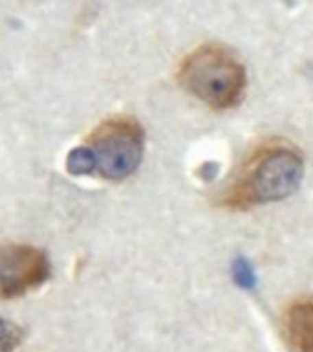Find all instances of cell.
Instances as JSON below:
<instances>
[{
    "label": "cell",
    "instance_id": "obj_1",
    "mask_svg": "<svg viewBox=\"0 0 313 352\" xmlns=\"http://www.w3.org/2000/svg\"><path fill=\"white\" fill-rule=\"evenodd\" d=\"M304 158L293 145L268 142L258 145L242 164L231 180L220 204L229 209H249L253 206L279 202L301 187Z\"/></svg>",
    "mask_w": 313,
    "mask_h": 352
},
{
    "label": "cell",
    "instance_id": "obj_2",
    "mask_svg": "<svg viewBox=\"0 0 313 352\" xmlns=\"http://www.w3.org/2000/svg\"><path fill=\"white\" fill-rule=\"evenodd\" d=\"M183 90L214 110L233 109L247 87L246 68L227 48L202 44L183 57L178 68Z\"/></svg>",
    "mask_w": 313,
    "mask_h": 352
},
{
    "label": "cell",
    "instance_id": "obj_3",
    "mask_svg": "<svg viewBox=\"0 0 313 352\" xmlns=\"http://www.w3.org/2000/svg\"><path fill=\"white\" fill-rule=\"evenodd\" d=\"M86 147L95 173L110 182H121L136 173L145 151V132L134 118H112L90 134Z\"/></svg>",
    "mask_w": 313,
    "mask_h": 352
},
{
    "label": "cell",
    "instance_id": "obj_4",
    "mask_svg": "<svg viewBox=\"0 0 313 352\" xmlns=\"http://www.w3.org/2000/svg\"><path fill=\"white\" fill-rule=\"evenodd\" d=\"M49 277L43 250L26 244H0V297L13 299L35 290Z\"/></svg>",
    "mask_w": 313,
    "mask_h": 352
},
{
    "label": "cell",
    "instance_id": "obj_5",
    "mask_svg": "<svg viewBox=\"0 0 313 352\" xmlns=\"http://www.w3.org/2000/svg\"><path fill=\"white\" fill-rule=\"evenodd\" d=\"M284 336L295 352H313V297H302L288 305Z\"/></svg>",
    "mask_w": 313,
    "mask_h": 352
},
{
    "label": "cell",
    "instance_id": "obj_6",
    "mask_svg": "<svg viewBox=\"0 0 313 352\" xmlns=\"http://www.w3.org/2000/svg\"><path fill=\"white\" fill-rule=\"evenodd\" d=\"M66 169L76 176L95 173V164H93V156L90 153V148L86 145H79V147L71 148L68 156H66Z\"/></svg>",
    "mask_w": 313,
    "mask_h": 352
},
{
    "label": "cell",
    "instance_id": "obj_7",
    "mask_svg": "<svg viewBox=\"0 0 313 352\" xmlns=\"http://www.w3.org/2000/svg\"><path fill=\"white\" fill-rule=\"evenodd\" d=\"M24 340V330L10 319L0 318V352H15Z\"/></svg>",
    "mask_w": 313,
    "mask_h": 352
},
{
    "label": "cell",
    "instance_id": "obj_8",
    "mask_svg": "<svg viewBox=\"0 0 313 352\" xmlns=\"http://www.w3.org/2000/svg\"><path fill=\"white\" fill-rule=\"evenodd\" d=\"M233 277H235L236 285L242 286V288H253L255 286V272H253L251 264L244 261V258H238L233 266Z\"/></svg>",
    "mask_w": 313,
    "mask_h": 352
}]
</instances>
